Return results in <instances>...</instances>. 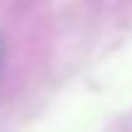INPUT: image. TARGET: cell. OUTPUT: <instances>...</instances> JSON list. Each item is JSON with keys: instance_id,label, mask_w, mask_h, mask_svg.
Returning <instances> with one entry per match:
<instances>
[{"instance_id": "1", "label": "cell", "mask_w": 132, "mask_h": 132, "mask_svg": "<svg viewBox=\"0 0 132 132\" xmlns=\"http://www.w3.org/2000/svg\"><path fill=\"white\" fill-rule=\"evenodd\" d=\"M0 59H3V39H0Z\"/></svg>"}]
</instances>
